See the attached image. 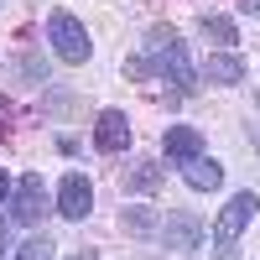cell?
<instances>
[{
	"label": "cell",
	"instance_id": "1",
	"mask_svg": "<svg viewBox=\"0 0 260 260\" xmlns=\"http://www.w3.org/2000/svg\"><path fill=\"white\" fill-rule=\"evenodd\" d=\"M151 62H156V73H167L182 94L198 89V68H192V57H187V42L172 31V26H156V31H151Z\"/></svg>",
	"mask_w": 260,
	"mask_h": 260
},
{
	"label": "cell",
	"instance_id": "2",
	"mask_svg": "<svg viewBox=\"0 0 260 260\" xmlns=\"http://www.w3.org/2000/svg\"><path fill=\"white\" fill-rule=\"evenodd\" d=\"M255 208H260V198H255V192H234V198L224 203L219 224H213V260H234V245H240V234L250 229Z\"/></svg>",
	"mask_w": 260,
	"mask_h": 260
},
{
	"label": "cell",
	"instance_id": "3",
	"mask_svg": "<svg viewBox=\"0 0 260 260\" xmlns=\"http://www.w3.org/2000/svg\"><path fill=\"white\" fill-rule=\"evenodd\" d=\"M47 42H52V52H57L62 62H89V52H94L83 21L68 16V11H52V16H47Z\"/></svg>",
	"mask_w": 260,
	"mask_h": 260
},
{
	"label": "cell",
	"instance_id": "4",
	"mask_svg": "<svg viewBox=\"0 0 260 260\" xmlns=\"http://www.w3.org/2000/svg\"><path fill=\"white\" fill-rule=\"evenodd\" d=\"M52 208V198H47V187H42V172H26V177L16 182V224H42V213Z\"/></svg>",
	"mask_w": 260,
	"mask_h": 260
},
{
	"label": "cell",
	"instance_id": "5",
	"mask_svg": "<svg viewBox=\"0 0 260 260\" xmlns=\"http://www.w3.org/2000/svg\"><path fill=\"white\" fill-rule=\"evenodd\" d=\"M57 213H62V219H73V224L94 213V187H89L83 172H68V177H62V187H57Z\"/></svg>",
	"mask_w": 260,
	"mask_h": 260
},
{
	"label": "cell",
	"instance_id": "6",
	"mask_svg": "<svg viewBox=\"0 0 260 260\" xmlns=\"http://www.w3.org/2000/svg\"><path fill=\"white\" fill-rule=\"evenodd\" d=\"M156 234L167 240V250H198V245H203V219H198V213H187V208H177V213H167V224H161Z\"/></svg>",
	"mask_w": 260,
	"mask_h": 260
},
{
	"label": "cell",
	"instance_id": "7",
	"mask_svg": "<svg viewBox=\"0 0 260 260\" xmlns=\"http://www.w3.org/2000/svg\"><path fill=\"white\" fill-rule=\"evenodd\" d=\"M161 151H167V161H192V156H203V130L198 125H167V136H161Z\"/></svg>",
	"mask_w": 260,
	"mask_h": 260
},
{
	"label": "cell",
	"instance_id": "8",
	"mask_svg": "<svg viewBox=\"0 0 260 260\" xmlns=\"http://www.w3.org/2000/svg\"><path fill=\"white\" fill-rule=\"evenodd\" d=\"M94 146L110 151V156H120V151L130 146V120H125V110H104V115L94 120Z\"/></svg>",
	"mask_w": 260,
	"mask_h": 260
},
{
	"label": "cell",
	"instance_id": "9",
	"mask_svg": "<svg viewBox=\"0 0 260 260\" xmlns=\"http://www.w3.org/2000/svg\"><path fill=\"white\" fill-rule=\"evenodd\" d=\"M245 57L240 52H208V62L198 68V78H208V83H245Z\"/></svg>",
	"mask_w": 260,
	"mask_h": 260
},
{
	"label": "cell",
	"instance_id": "10",
	"mask_svg": "<svg viewBox=\"0 0 260 260\" xmlns=\"http://www.w3.org/2000/svg\"><path fill=\"white\" fill-rule=\"evenodd\" d=\"M182 182L192 192H213V187L224 182V167L213 161V156H192V161H182Z\"/></svg>",
	"mask_w": 260,
	"mask_h": 260
},
{
	"label": "cell",
	"instance_id": "11",
	"mask_svg": "<svg viewBox=\"0 0 260 260\" xmlns=\"http://www.w3.org/2000/svg\"><path fill=\"white\" fill-rule=\"evenodd\" d=\"M120 182H125V192H156L161 187V161L156 156H136V161L125 167Z\"/></svg>",
	"mask_w": 260,
	"mask_h": 260
},
{
	"label": "cell",
	"instance_id": "12",
	"mask_svg": "<svg viewBox=\"0 0 260 260\" xmlns=\"http://www.w3.org/2000/svg\"><path fill=\"white\" fill-rule=\"evenodd\" d=\"M120 229L130 234V240H151V234L161 229V213L156 208H125L120 213Z\"/></svg>",
	"mask_w": 260,
	"mask_h": 260
},
{
	"label": "cell",
	"instance_id": "13",
	"mask_svg": "<svg viewBox=\"0 0 260 260\" xmlns=\"http://www.w3.org/2000/svg\"><path fill=\"white\" fill-rule=\"evenodd\" d=\"M198 31H203L208 42H219V47H234V42H240V31H234V21H229V16H203V21H198Z\"/></svg>",
	"mask_w": 260,
	"mask_h": 260
},
{
	"label": "cell",
	"instance_id": "14",
	"mask_svg": "<svg viewBox=\"0 0 260 260\" xmlns=\"http://www.w3.org/2000/svg\"><path fill=\"white\" fill-rule=\"evenodd\" d=\"M21 260H52V240L42 234V240H26L21 245Z\"/></svg>",
	"mask_w": 260,
	"mask_h": 260
},
{
	"label": "cell",
	"instance_id": "15",
	"mask_svg": "<svg viewBox=\"0 0 260 260\" xmlns=\"http://www.w3.org/2000/svg\"><path fill=\"white\" fill-rule=\"evenodd\" d=\"M240 11L245 16H260V0H240Z\"/></svg>",
	"mask_w": 260,
	"mask_h": 260
},
{
	"label": "cell",
	"instance_id": "16",
	"mask_svg": "<svg viewBox=\"0 0 260 260\" xmlns=\"http://www.w3.org/2000/svg\"><path fill=\"white\" fill-rule=\"evenodd\" d=\"M11 198V177H6V172H0V203H6Z\"/></svg>",
	"mask_w": 260,
	"mask_h": 260
},
{
	"label": "cell",
	"instance_id": "17",
	"mask_svg": "<svg viewBox=\"0 0 260 260\" xmlns=\"http://www.w3.org/2000/svg\"><path fill=\"white\" fill-rule=\"evenodd\" d=\"M6 120H11V110H6V104H0V136H6Z\"/></svg>",
	"mask_w": 260,
	"mask_h": 260
},
{
	"label": "cell",
	"instance_id": "18",
	"mask_svg": "<svg viewBox=\"0 0 260 260\" xmlns=\"http://www.w3.org/2000/svg\"><path fill=\"white\" fill-rule=\"evenodd\" d=\"M68 260H94V250H78V255H68Z\"/></svg>",
	"mask_w": 260,
	"mask_h": 260
},
{
	"label": "cell",
	"instance_id": "19",
	"mask_svg": "<svg viewBox=\"0 0 260 260\" xmlns=\"http://www.w3.org/2000/svg\"><path fill=\"white\" fill-rule=\"evenodd\" d=\"M255 104H260V89H255Z\"/></svg>",
	"mask_w": 260,
	"mask_h": 260
}]
</instances>
